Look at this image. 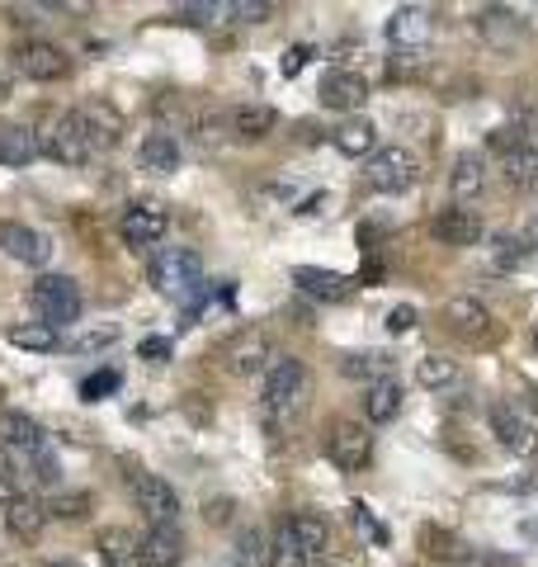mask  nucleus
Instances as JSON below:
<instances>
[{
    "label": "nucleus",
    "mask_w": 538,
    "mask_h": 567,
    "mask_svg": "<svg viewBox=\"0 0 538 567\" xmlns=\"http://www.w3.org/2000/svg\"><path fill=\"white\" fill-rule=\"evenodd\" d=\"M448 189H454L458 204L477 199V194L487 189V156H482V152H463L454 162V171H448Z\"/></svg>",
    "instance_id": "obj_25"
},
{
    "label": "nucleus",
    "mask_w": 538,
    "mask_h": 567,
    "mask_svg": "<svg viewBox=\"0 0 538 567\" xmlns=\"http://www.w3.org/2000/svg\"><path fill=\"white\" fill-rule=\"evenodd\" d=\"M387 369H392V360L387 354H345L340 360V374H350V379H387Z\"/></svg>",
    "instance_id": "obj_38"
},
{
    "label": "nucleus",
    "mask_w": 538,
    "mask_h": 567,
    "mask_svg": "<svg viewBox=\"0 0 538 567\" xmlns=\"http://www.w3.org/2000/svg\"><path fill=\"white\" fill-rule=\"evenodd\" d=\"M435 33V20H430L425 6H397L387 14V43L397 52H421Z\"/></svg>",
    "instance_id": "obj_15"
},
{
    "label": "nucleus",
    "mask_w": 538,
    "mask_h": 567,
    "mask_svg": "<svg viewBox=\"0 0 538 567\" xmlns=\"http://www.w3.org/2000/svg\"><path fill=\"white\" fill-rule=\"evenodd\" d=\"M416 383L430 388V393L454 388L458 383V360H448V354H421L416 360Z\"/></svg>",
    "instance_id": "obj_33"
},
{
    "label": "nucleus",
    "mask_w": 538,
    "mask_h": 567,
    "mask_svg": "<svg viewBox=\"0 0 538 567\" xmlns=\"http://www.w3.org/2000/svg\"><path fill=\"white\" fill-rule=\"evenodd\" d=\"M463 567H525V563L510 558V554H492V548H482V554H473Z\"/></svg>",
    "instance_id": "obj_48"
},
{
    "label": "nucleus",
    "mask_w": 538,
    "mask_h": 567,
    "mask_svg": "<svg viewBox=\"0 0 538 567\" xmlns=\"http://www.w3.org/2000/svg\"><path fill=\"white\" fill-rule=\"evenodd\" d=\"M473 29H477V39L487 48H496V52H506V48L529 39V20L519 10H510V6H482V10H473Z\"/></svg>",
    "instance_id": "obj_9"
},
{
    "label": "nucleus",
    "mask_w": 538,
    "mask_h": 567,
    "mask_svg": "<svg viewBox=\"0 0 538 567\" xmlns=\"http://www.w3.org/2000/svg\"><path fill=\"white\" fill-rule=\"evenodd\" d=\"M166 233H170V213L156 199H133L118 218V237H123V246H133V251H152V246L166 241Z\"/></svg>",
    "instance_id": "obj_7"
},
{
    "label": "nucleus",
    "mask_w": 538,
    "mask_h": 567,
    "mask_svg": "<svg viewBox=\"0 0 538 567\" xmlns=\"http://www.w3.org/2000/svg\"><path fill=\"white\" fill-rule=\"evenodd\" d=\"M350 520H354L359 535H369L373 544H387V529H383L379 520H373V511H369L364 502H354V506H350Z\"/></svg>",
    "instance_id": "obj_43"
},
{
    "label": "nucleus",
    "mask_w": 538,
    "mask_h": 567,
    "mask_svg": "<svg viewBox=\"0 0 538 567\" xmlns=\"http://www.w3.org/2000/svg\"><path fill=\"white\" fill-rule=\"evenodd\" d=\"M321 104L335 114H354V110H364V100H369V81L359 76V71H327L321 76Z\"/></svg>",
    "instance_id": "obj_16"
},
{
    "label": "nucleus",
    "mask_w": 538,
    "mask_h": 567,
    "mask_svg": "<svg viewBox=\"0 0 538 567\" xmlns=\"http://www.w3.org/2000/svg\"><path fill=\"white\" fill-rule=\"evenodd\" d=\"M421 548H425V558L430 563H448V567H463L473 558V548L463 544L454 529H435V525H425L421 529Z\"/></svg>",
    "instance_id": "obj_29"
},
{
    "label": "nucleus",
    "mask_w": 538,
    "mask_h": 567,
    "mask_svg": "<svg viewBox=\"0 0 538 567\" xmlns=\"http://www.w3.org/2000/svg\"><path fill=\"white\" fill-rule=\"evenodd\" d=\"M24 458L33 464V477H39V483H52V487L62 483V468H58V458H52L48 450H39V454H24Z\"/></svg>",
    "instance_id": "obj_45"
},
{
    "label": "nucleus",
    "mask_w": 538,
    "mask_h": 567,
    "mask_svg": "<svg viewBox=\"0 0 538 567\" xmlns=\"http://www.w3.org/2000/svg\"><path fill=\"white\" fill-rule=\"evenodd\" d=\"M331 142H335L340 156H350V162H369V156L379 152V128H373L369 118H345L331 133Z\"/></svg>",
    "instance_id": "obj_24"
},
{
    "label": "nucleus",
    "mask_w": 538,
    "mask_h": 567,
    "mask_svg": "<svg viewBox=\"0 0 538 567\" xmlns=\"http://www.w3.org/2000/svg\"><path fill=\"white\" fill-rule=\"evenodd\" d=\"M29 303H33V312H39L52 331H62V327H71L81 317L85 298H81V284L71 275H43V279H33Z\"/></svg>",
    "instance_id": "obj_4"
},
{
    "label": "nucleus",
    "mask_w": 538,
    "mask_h": 567,
    "mask_svg": "<svg viewBox=\"0 0 538 567\" xmlns=\"http://www.w3.org/2000/svg\"><path fill=\"white\" fill-rule=\"evenodd\" d=\"M506 185L510 189H534L538 185V147L525 142V147H515L506 156Z\"/></svg>",
    "instance_id": "obj_34"
},
{
    "label": "nucleus",
    "mask_w": 538,
    "mask_h": 567,
    "mask_svg": "<svg viewBox=\"0 0 538 567\" xmlns=\"http://www.w3.org/2000/svg\"><path fill=\"white\" fill-rule=\"evenodd\" d=\"M39 152L48 156V162H58V166H85L90 156H95L76 110H62V114L48 118V128L39 133Z\"/></svg>",
    "instance_id": "obj_6"
},
{
    "label": "nucleus",
    "mask_w": 538,
    "mask_h": 567,
    "mask_svg": "<svg viewBox=\"0 0 538 567\" xmlns=\"http://www.w3.org/2000/svg\"><path fill=\"white\" fill-rule=\"evenodd\" d=\"M430 237H435L439 246H454V251H463V246H477L482 237H487V223H482L477 208L448 204V208L435 213V223H430Z\"/></svg>",
    "instance_id": "obj_13"
},
{
    "label": "nucleus",
    "mask_w": 538,
    "mask_h": 567,
    "mask_svg": "<svg viewBox=\"0 0 538 567\" xmlns=\"http://www.w3.org/2000/svg\"><path fill=\"white\" fill-rule=\"evenodd\" d=\"M10 346L33 350V354H52V350H62V346H66V336H62V331H52L48 322H24V327H10Z\"/></svg>",
    "instance_id": "obj_32"
},
{
    "label": "nucleus",
    "mask_w": 538,
    "mask_h": 567,
    "mask_svg": "<svg viewBox=\"0 0 538 567\" xmlns=\"http://www.w3.org/2000/svg\"><path fill=\"white\" fill-rule=\"evenodd\" d=\"M118 383H123L118 369H100V374H90V379L81 383V398H85V402H100V398L118 393Z\"/></svg>",
    "instance_id": "obj_42"
},
{
    "label": "nucleus",
    "mask_w": 538,
    "mask_h": 567,
    "mask_svg": "<svg viewBox=\"0 0 538 567\" xmlns=\"http://www.w3.org/2000/svg\"><path fill=\"white\" fill-rule=\"evenodd\" d=\"M529 251H534V246H525V237H496V265H500V270H519V265H525L529 260Z\"/></svg>",
    "instance_id": "obj_40"
},
{
    "label": "nucleus",
    "mask_w": 538,
    "mask_h": 567,
    "mask_svg": "<svg viewBox=\"0 0 538 567\" xmlns=\"http://www.w3.org/2000/svg\"><path fill=\"white\" fill-rule=\"evenodd\" d=\"M529 241H534V246H538V218H534V223H529Z\"/></svg>",
    "instance_id": "obj_54"
},
{
    "label": "nucleus",
    "mask_w": 538,
    "mask_h": 567,
    "mask_svg": "<svg viewBox=\"0 0 538 567\" xmlns=\"http://www.w3.org/2000/svg\"><path fill=\"white\" fill-rule=\"evenodd\" d=\"M293 284L308 298H321V303H345L354 293V279L340 275V270H321V265H298L293 270Z\"/></svg>",
    "instance_id": "obj_19"
},
{
    "label": "nucleus",
    "mask_w": 538,
    "mask_h": 567,
    "mask_svg": "<svg viewBox=\"0 0 538 567\" xmlns=\"http://www.w3.org/2000/svg\"><path fill=\"white\" fill-rule=\"evenodd\" d=\"M133 502L147 516V525H175L179 516V496L161 473H142V468L133 473Z\"/></svg>",
    "instance_id": "obj_12"
},
{
    "label": "nucleus",
    "mask_w": 538,
    "mask_h": 567,
    "mask_svg": "<svg viewBox=\"0 0 538 567\" xmlns=\"http://www.w3.org/2000/svg\"><path fill=\"white\" fill-rule=\"evenodd\" d=\"M218 360L231 379H256V374H269V369H275L279 354H275V341H269L265 327H241L223 341Z\"/></svg>",
    "instance_id": "obj_3"
},
{
    "label": "nucleus",
    "mask_w": 538,
    "mask_h": 567,
    "mask_svg": "<svg viewBox=\"0 0 538 567\" xmlns=\"http://www.w3.org/2000/svg\"><path fill=\"white\" fill-rule=\"evenodd\" d=\"M85 511H90L85 492H62V496H52V502H48V516H58V520H81Z\"/></svg>",
    "instance_id": "obj_41"
},
{
    "label": "nucleus",
    "mask_w": 538,
    "mask_h": 567,
    "mask_svg": "<svg viewBox=\"0 0 538 567\" xmlns=\"http://www.w3.org/2000/svg\"><path fill=\"white\" fill-rule=\"evenodd\" d=\"M10 496H14V473H10V458H6V450H0V511L10 506Z\"/></svg>",
    "instance_id": "obj_50"
},
{
    "label": "nucleus",
    "mask_w": 538,
    "mask_h": 567,
    "mask_svg": "<svg viewBox=\"0 0 538 567\" xmlns=\"http://www.w3.org/2000/svg\"><path fill=\"white\" fill-rule=\"evenodd\" d=\"M534 406H538V388H534Z\"/></svg>",
    "instance_id": "obj_55"
},
{
    "label": "nucleus",
    "mask_w": 538,
    "mask_h": 567,
    "mask_svg": "<svg viewBox=\"0 0 538 567\" xmlns=\"http://www.w3.org/2000/svg\"><path fill=\"white\" fill-rule=\"evenodd\" d=\"M275 128H279V114L269 104H241V110H231V137H241V142H265Z\"/></svg>",
    "instance_id": "obj_30"
},
{
    "label": "nucleus",
    "mask_w": 538,
    "mask_h": 567,
    "mask_svg": "<svg viewBox=\"0 0 538 567\" xmlns=\"http://www.w3.org/2000/svg\"><path fill=\"white\" fill-rule=\"evenodd\" d=\"M0 100H10V81L6 76H0Z\"/></svg>",
    "instance_id": "obj_52"
},
{
    "label": "nucleus",
    "mask_w": 538,
    "mask_h": 567,
    "mask_svg": "<svg viewBox=\"0 0 538 567\" xmlns=\"http://www.w3.org/2000/svg\"><path fill=\"white\" fill-rule=\"evenodd\" d=\"M308 62H312V48H308V43H298V48H283L279 71H283V76H298V71L308 66Z\"/></svg>",
    "instance_id": "obj_47"
},
{
    "label": "nucleus",
    "mask_w": 538,
    "mask_h": 567,
    "mask_svg": "<svg viewBox=\"0 0 538 567\" xmlns=\"http://www.w3.org/2000/svg\"><path fill=\"white\" fill-rule=\"evenodd\" d=\"M100 558L104 567H142V548L123 525H110L100 529Z\"/></svg>",
    "instance_id": "obj_31"
},
{
    "label": "nucleus",
    "mask_w": 538,
    "mask_h": 567,
    "mask_svg": "<svg viewBox=\"0 0 538 567\" xmlns=\"http://www.w3.org/2000/svg\"><path fill=\"white\" fill-rule=\"evenodd\" d=\"M204 516H208V525H227L231 520V502H208Z\"/></svg>",
    "instance_id": "obj_51"
},
{
    "label": "nucleus",
    "mask_w": 538,
    "mask_h": 567,
    "mask_svg": "<svg viewBox=\"0 0 538 567\" xmlns=\"http://www.w3.org/2000/svg\"><path fill=\"white\" fill-rule=\"evenodd\" d=\"M0 450L39 454V450H48V435H43V425L24 412H0Z\"/></svg>",
    "instance_id": "obj_21"
},
{
    "label": "nucleus",
    "mask_w": 538,
    "mask_h": 567,
    "mask_svg": "<svg viewBox=\"0 0 538 567\" xmlns=\"http://www.w3.org/2000/svg\"><path fill=\"white\" fill-rule=\"evenodd\" d=\"M142 360H152V364H166L170 354H175V341H166V336H147V341L137 346Z\"/></svg>",
    "instance_id": "obj_46"
},
{
    "label": "nucleus",
    "mask_w": 538,
    "mask_h": 567,
    "mask_svg": "<svg viewBox=\"0 0 538 567\" xmlns=\"http://www.w3.org/2000/svg\"><path fill=\"white\" fill-rule=\"evenodd\" d=\"M142 567H179L185 563V535L179 525H147V535L137 539Z\"/></svg>",
    "instance_id": "obj_18"
},
{
    "label": "nucleus",
    "mask_w": 538,
    "mask_h": 567,
    "mask_svg": "<svg viewBox=\"0 0 538 567\" xmlns=\"http://www.w3.org/2000/svg\"><path fill=\"white\" fill-rule=\"evenodd\" d=\"M0 251H6L10 260L29 265V270H43V265L52 260V241L29 223H0Z\"/></svg>",
    "instance_id": "obj_14"
},
{
    "label": "nucleus",
    "mask_w": 538,
    "mask_h": 567,
    "mask_svg": "<svg viewBox=\"0 0 538 567\" xmlns=\"http://www.w3.org/2000/svg\"><path fill=\"white\" fill-rule=\"evenodd\" d=\"M421 66H425L421 52H397V58H392V76H416Z\"/></svg>",
    "instance_id": "obj_49"
},
{
    "label": "nucleus",
    "mask_w": 538,
    "mask_h": 567,
    "mask_svg": "<svg viewBox=\"0 0 538 567\" xmlns=\"http://www.w3.org/2000/svg\"><path fill=\"white\" fill-rule=\"evenodd\" d=\"M534 341H538V331H534Z\"/></svg>",
    "instance_id": "obj_56"
},
{
    "label": "nucleus",
    "mask_w": 538,
    "mask_h": 567,
    "mask_svg": "<svg viewBox=\"0 0 538 567\" xmlns=\"http://www.w3.org/2000/svg\"><path fill=\"white\" fill-rule=\"evenodd\" d=\"M43 567H76V563H66V558H52V563H43Z\"/></svg>",
    "instance_id": "obj_53"
},
{
    "label": "nucleus",
    "mask_w": 538,
    "mask_h": 567,
    "mask_svg": "<svg viewBox=\"0 0 538 567\" xmlns=\"http://www.w3.org/2000/svg\"><path fill=\"white\" fill-rule=\"evenodd\" d=\"M416 322H421V312L411 308V303L387 308V331H392V336H411V331H416Z\"/></svg>",
    "instance_id": "obj_44"
},
{
    "label": "nucleus",
    "mask_w": 538,
    "mask_h": 567,
    "mask_svg": "<svg viewBox=\"0 0 538 567\" xmlns=\"http://www.w3.org/2000/svg\"><path fill=\"white\" fill-rule=\"evenodd\" d=\"M179 137L175 133H166V128H156V133H147L142 137V147H137V162H142V171H152V175H175L179 171Z\"/></svg>",
    "instance_id": "obj_23"
},
{
    "label": "nucleus",
    "mask_w": 538,
    "mask_h": 567,
    "mask_svg": "<svg viewBox=\"0 0 538 567\" xmlns=\"http://www.w3.org/2000/svg\"><path fill=\"white\" fill-rule=\"evenodd\" d=\"M81 128H85V137H90V147L95 152H110V147H118L123 142V114L114 110L110 100H90V104H81Z\"/></svg>",
    "instance_id": "obj_17"
},
{
    "label": "nucleus",
    "mask_w": 538,
    "mask_h": 567,
    "mask_svg": "<svg viewBox=\"0 0 538 567\" xmlns=\"http://www.w3.org/2000/svg\"><path fill=\"white\" fill-rule=\"evenodd\" d=\"M39 156V133L24 123H0V166H29Z\"/></svg>",
    "instance_id": "obj_27"
},
{
    "label": "nucleus",
    "mask_w": 538,
    "mask_h": 567,
    "mask_svg": "<svg viewBox=\"0 0 538 567\" xmlns=\"http://www.w3.org/2000/svg\"><path fill=\"white\" fill-rule=\"evenodd\" d=\"M0 516H6V529L14 539H39L48 525V502H39V496H29V492H14Z\"/></svg>",
    "instance_id": "obj_20"
},
{
    "label": "nucleus",
    "mask_w": 538,
    "mask_h": 567,
    "mask_svg": "<svg viewBox=\"0 0 538 567\" xmlns=\"http://www.w3.org/2000/svg\"><path fill=\"white\" fill-rule=\"evenodd\" d=\"M118 327L114 322H104V327H85L81 336H71V341H66V350H76V354H100V350H110L114 341H118Z\"/></svg>",
    "instance_id": "obj_36"
},
{
    "label": "nucleus",
    "mask_w": 538,
    "mask_h": 567,
    "mask_svg": "<svg viewBox=\"0 0 538 567\" xmlns=\"http://www.w3.org/2000/svg\"><path fill=\"white\" fill-rule=\"evenodd\" d=\"M327 458L340 473H359L373 458V435L364 421H335L327 431Z\"/></svg>",
    "instance_id": "obj_8"
},
{
    "label": "nucleus",
    "mask_w": 538,
    "mask_h": 567,
    "mask_svg": "<svg viewBox=\"0 0 538 567\" xmlns=\"http://www.w3.org/2000/svg\"><path fill=\"white\" fill-rule=\"evenodd\" d=\"M444 322H448V331L454 336H463V341H473V346H487V341H496V317H492V308L487 303H477V298H448L444 303Z\"/></svg>",
    "instance_id": "obj_11"
},
{
    "label": "nucleus",
    "mask_w": 538,
    "mask_h": 567,
    "mask_svg": "<svg viewBox=\"0 0 538 567\" xmlns=\"http://www.w3.org/2000/svg\"><path fill=\"white\" fill-rule=\"evenodd\" d=\"M237 558H241L246 567H269V539H265V529H260V525L241 529V539H237Z\"/></svg>",
    "instance_id": "obj_37"
},
{
    "label": "nucleus",
    "mask_w": 538,
    "mask_h": 567,
    "mask_svg": "<svg viewBox=\"0 0 538 567\" xmlns=\"http://www.w3.org/2000/svg\"><path fill=\"white\" fill-rule=\"evenodd\" d=\"M312 398V374H308V364L293 360V354H279L275 369L265 374V398H260V412L269 425H279L283 416H293L302 412Z\"/></svg>",
    "instance_id": "obj_1"
},
{
    "label": "nucleus",
    "mask_w": 538,
    "mask_h": 567,
    "mask_svg": "<svg viewBox=\"0 0 538 567\" xmlns=\"http://www.w3.org/2000/svg\"><path fill=\"white\" fill-rule=\"evenodd\" d=\"M283 525H289V535L308 548L317 563L331 554V525H327V516H317V511H298V516H289Z\"/></svg>",
    "instance_id": "obj_28"
},
{
    "label": "nucleus",
    "mask_w": 538,
    "mask_h": 567,
    "mask_svg": "<svg viewBox=\"0 0 538 567\" xmlns=\"http://www.w3.org/2000/svg\"><path fill=\"white\" fill-rule=\"evenodd\" d=\"M364 181L379 194H406V189L421 185V156L411 147H402V142L397 147H379L364 162Z\"/></svg>",
    "instance_id": "obj_5"
},
{
    "label": "nucleus",
    "mask_w": 538,
    "mask_h": 567,
    "mask_svg": "<svg viewBox=\"0 0 538 567\" xmlns=\"http://www.w3.org/2000/svg\"><path fill=\"white\" fill-rule=\"evenodd\" d=\"M227 14H231V24H265V20H275V6L269 0H231Z\"/></svg>",
    "instance_id": "obj_39"
},
{
    "label": "nucleus",
    "mask_w": 538,
    "mask_h": 567,
    "mask_svg": "<svg viewBox=\"0 0 538 567\" xmlns=\"http://www.w3.org/2000/svg\"><path fill=\"white\" fill-rule=\"evenodd\" d=\"M492 435H496L506 450H515V454H534V445H538V440H534V425L519 416L510 402H492Z\"/></svg>",
    "instance_id": "obj_22"
},
{
    "label": "nucleus",
    "mask_w": 538,
    "mask_h": 567,
    "mask_svg": "<svg viewBox=\"0 0 538 567\" xmlns=\"http://www.w3.org/2000/svg\"><path fill=\"white\" fill-rule=\"evenodd\" d=\"M147 279L161 298L185 303V298L204 289V260H199V251H189V246H161L147 260Z\"/></svg>",
    "instance_id": "obj_2"
},
{
    "label": "nucleus",
    "mask_w": 538,
    "mask_h": 567,
    "mask_svg": "<svg viewBox=\"0 0 538 567\" xmlns=\"http://www.w3.org/2000/svg\"><path fill=\"white\" fill-rule=\"evenodd\" d=\"M402 412V383L397 379H373L364 383V421L369 425H387Z\"/></svg>",
    "instance_id": "obj_26"
},
{
    "label": "nucleus",
    "mask_w": 538,
    "mask_h": 567,
    "mask_svg": "<svg viewBox=\"0 0 538 567\" xmlns=\"http://www.w3.org/2000/svg\"><path fill=\"white\" fill-rule=\"evenodd\" d=\"M10 58H14V71H20L24 81H62V76H71V58L48 39H24Z\"/></svg>",
    "instance_id": "obj_10"
},
{
    "label": "nucleus",
    "mask_w": 538,
    "mask_h": 567,
    "mask_svg": "<svg viewBox=\"0 0 538 567\" xmlns=\"http://www.w3.org/2000/svg\"><path fill=\"white\" fill-rule=\"evenodd\" d=\"M269 567H317V558L289 535V525H283L275 535V544H269Z\"/></svg>",
    "instance_id": "obj_35"
}]
</instances>
